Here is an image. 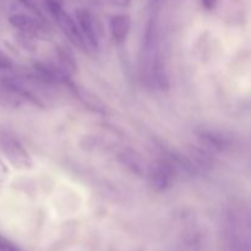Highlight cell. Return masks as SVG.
I'll use <instances>...</instances> for the list:
<instances>
[{"instance_id": "obj_1", "label": "cell", "mask_w": 251, "mask_h": 251, "mask_svg": "<svg viewBox=\"0 0 251 251\" xmlns=\"http://www.w3.org/2000/svg\"><path fill=\"white\" fill-rule=\"evenodd\" d=\"M0 149L14 168L28 171L32 167V158L20 140L7 129L0 126Z\"/></svg>"}, {"instance_id": "obj_2", "label": "cell", "mask_w": 251, "mask_h": 251, "mask_svg": "<svg viewBox=\"0 0 251 251\" xmlns=\"http://www.w3.org/2000/svg\"><path fill=\"white\" fill-rule=\"evenodd\" d=\"M44 4H46L47 10L50 12L53 19L55 20V22L58 24V26L60 27L61 32H63L66 36V38L69 39V42H70L74 47L80 49V50L87 51L85 41H83L82 36H81L77 24H76L75 20L63 9L60 2L54 1V0H44Z\"/></svg>"}, {"instance_id": "obj_3", "label": "cell", "mask_w": 251, "mask_h": 251, "mask_svg": "<svg viewBox=\"0 0 251 251\" xmlns=\"http://www.w3.org/2000/svg\"><path fill=\"white\" fill-rule=\"evenodd\" d=\"M176 171L174 164L166 157L156 161L152 166H149L147 179L152 190L156 193L166 191L173 183Z\"/></svg>"}, {"instance_id": "obj_4", "label": "cell", "mask_w": 251, "mask_h": 251, "mask_svg": "<svg viewBox=\"0 0 251 251\" xmlns=\"http://www.w3.org/2000/svg\"><path fill=\"white\" fill-rule=\"evenodd\" d=\"M9 22L17 31L32 38H44L48 34L46 26L41 21L28 15L15 14L10 16Z\"/></svg>"}, {"instance_id": "obj_5", "label": "cell", "mask_w": 251, "mask_h": 251, "mask_svg": "<svg viewBox=\"0 0 251 251\" xmlns=\"http://www.w3.org/2000/svg\"><path fill=\"white\" fill-rule=\"evenodd\" d=\"M76 24H77L80 33L85 41L86 48L88 49H98V38L96 33L95 22H93L92 14L87 9L78 7L75 11Z\"/></svg>"}, {"instance_id": "obj_6", "label": "cell", "mask_w": 251, "mask_h": 251, "mask_svg": "<svg viewBox=\"0 0 251 251\" xmlns=\"http://www.w3.org/2000/svg\"><path fill=\"white\" fill-rule=\"evenodd\" d=\"M198 139L200 145L208 152H223L229 147L230 142L226 135L218 130L200 129L198 132Z\"/></svg>"}, {"instance_id": "obj_7", "label": "cell", "mask_w": 251, "mask_h": 251, "mask_svg": "<svg viewBox=\"0 0 251 251\" xmlns=\"http://www.w3.org/2000/svg\"><path fill=\"white\" fill-rule=\"evenodd\" d=\"M118 159H119V162L125 168L129 169L135 176H141V178L142 176H147L149 166L146 164L145 159L139 153L132 151V150H123L119 153V156H118Z\"/></svg>"}, {"instance_id": "obj_8", "label": "cell", "mask_w": 251, "mask_h": 251, "mask_svg": "<svg viewBox=\"0 0 251 251\" xmlns=\"http://www.w3.org/2000/svg\"><path fill=\"white\" fill-rule=\"evenodd\" d=\"M130 26H131V21H130V17L127 15L118 14L110 17L109 31L112 34V38L118 43L124 42L130 32Z\"/></svg>"}, {"instance_id": "obj_9", "label": "cell", "mask_w": 251, "mask_h": 251, "mask_svg": "<svg viewBox=\"0 0 251 251\" xmlns=\"http://www.w3.org/2000/svg\"><path fill=\"white\" fill-rule=\"evenodd\" d=\"M58 55H59V61H60V68L63 69L65 73H68L69 75H70V73H74V71L77 70L76 60L70 51L61 48L59 49Z\"/></svg>"}, {"instance_id": "obj_10", "label": "cell", "mask_w": 251, "mask_h": 251, "mask_svg": "<svg viewBox=\"0 0 251 251\" xmlns=\"http://www.w3.org/2000/svg\"><path fill=\"white\" fill-rule=\"evenodd\" d=\"M0 251H22L10 239L5 238L4 235L0 234Z\"/></svg>"}, {"instance_id": "obj_11", "label": "cell", "mask_w": 251, "mask_h": 251, "mask_svg": "<svg viewBox=\"0 0 251 251\" xmlns=\"http://www.w3.org/2000/svg\"><path fill=\"white\" fill-rule=\"evenodd\" d=\"M7 176H9V169L6 168L5 163L0 158V186L7 180Z\"/></svg>"}, {"instance_id": "obj_12", "label": "cell", "mask_w": 251, "mask_h": 251, "mask_svg": "<svg viewBox=\"0 0 251 251\" xmlns=\"http://www.w3.org/2000/svg\"><path fill=\"white\" fill-rule=\"evenodd\" d=\"M11 68V60L6 54L0 50V69H10Z\"/></svg>"}, {"instance_id": "obj_13", "label": "cell", "mask_w": 251, "mask_h": 251, "mask_svg": "<svg viewBox=\"0 0 251 251\" xmlns=\"http://www.w3.org/2000/svg\"><path fill=\"white\" fill-rule=\"evenodd\" d=\"M200 1L203 9L207 10V11H211V10H213L216 7L218 0H200Z\"/></svg>"}, {"instance_id": "obj_14", "label": "cell", "mask_w": 251, "mask_h": 251, "mask_svg": "<svg viewBox=\"0 0 251 251\" xmlns=\"http://www.w3.org/2000/svg\"><path fill=\"white\" fill-rule=\"evenodd\" d=\"M17 1L21 2L22 5H25V6L28 7V9H31V10H33V11H36L37 14H39L38 10H37L36 4H34V2H33V0H17Z\"/></svg>"}, {"instance_id": "obj_15", "label": "cell", "mask_w": 251, "mask_h": 251, "mask_svg": "<svg viewBox=\"0 0 251 251\" xmlns=\"http://www.w3.org/2000/svg\"><path fill=\"white\" fill-rule=\"evenodd\" d=\"M110 1H112L114 5H117V6L125 7L131 2V0H110Z\"/></svg>"}, {"instance_id": "obj_16", "label": "cell", "mask_w": 251, "mask_h": 251, "mask_svg": "<svg viewBox=\"0 0 251 251\" xmlns=\"http://www.w3.org/2000/svg\"><path fill=\"white\" fill-rule=\"evenodd\" d=\"M163 0H149L150 6H162Z\"/></svg>"}, {"instance_id": "obj_17", "label": "cell", "mask_w": 251, "mask_h": 251, "mask_svg": "<svg viewBox=\"0 0 251 251\" xmlns=\"http://www.w3.org/2000/svg\"><path fill=\"white\" fill-rule=\"evenodd\" d=\"M54 1H58V2H60V4H63V0H54Z\"/></svg>"}]
</instances>
